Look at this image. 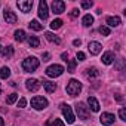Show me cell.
Wrapping results in <instances>:
<instances>
[{
    "mask_svg": "<svg viewBox=\"0 0 126 126\" xmlns=\"http://www.w3.org/2000/svg\"><path fill=\"white\" fill-rule=\"evenodd\" d=\"M39 65H40V62H39V59H37L36 56L25 58V59L22 61V64H21V67H22V70H24L25 73H34V71L39 68Z\"/></svg>",
    "mask_w": 126,
    "mask_h": 126,
    "instance_id": "1",
    "label": "cell"
},
{
    "mask_svg": "<svg viewBox=\"0 0 126 126\" xmlns=\"http://www.w3.org/2000/svg\"><path fill=\"white\" fill-rule=\"evenodd\" d=\"M65 91H67V94H68L70 96H76V95H79V94L82 92V83H80L79 80H76V79H71V80L67 83Z\"/></svg>",
    "mask_w": 126,
    "mask_h": 126,
    "instance_id": "2",
    "label": "cell"
},
{
    "mask_svg": "<svg viewBox=\"0 0 126 126\" xmlns=\"http://www.w3.org/2000/svg\"><path fill=\"white\" fill-rule=\"evenodd\" d=\"M64 67L62 65H58V64H53V65H49L46 68V76L47 77H59L62 73H64Z\"/></svg>",
    "mask_w": 126,
    "mask_h": 126,
    "instance_id": "3",
    "label": "cell"
},
{
    "mask_svg": "<svg viewBox=\"0 0 126 126\" xmlns=\"http://www.w3.org/2000/svg\"><path fill=\"white\" fill-rule=\"evenodd\" d=\"M61 111H62V114H64L67 123H74L76 117H74V113H73V110H71V107L68 104H61Z\"/></svg>",
    "mask_w": 126,
    "mask_h": 126,
    "instance_id": "4",
    "label": "cell"
},
{
    "mask_svg": "<svg viewBox=\"0 0 126 126\" xmlns=\"http://www.w3.org/2000/svg\"><path fill=\"white\" fill-rule=\"evenodd\" d=\"M47 99L46 98H43V96H34L33 99H31V107L34 108V110H45L46 107H47Z\"/></svg>",
    "mask_w": 126,
    "mask_h": 126,
    "instance_id": "5",
    "label": "cell"
},
{
    "mask_svg": "<svg viewBox=\"0 0 126 126\" xmlns=\"http://www.w3.org/2000/svg\"><path fill=\"white\" fill-rule=\"evenodd\" d=\"M76 111H77L79 119H82V120H88L89 119V110H88V107L83 102H79L76 105Z\"/></svg>",
    "mask_w": 126,
    "mask_h": 126,
    "instance_id": "6",
    "label": "cell"
},
{
    "mask_svg": "<svg viewBox=\"0 0 126 126\" xmlns=\"http://www.w3.org/2000/svg\"><path fill=\"white\" fill-rule=\"evenodd\" d=\"M99 122H101L102 126H111L114 123V114H111V113H102L99 116Z\"/></svg>",
    "mask_w": 126,
    "mask_h": 126,
    "instance_id": "7",
    "label": "cell"
},
{
    "mask_svg": "<svg viewBox=\"0 0 126 126\" xmlns=\"http://www.w3.org/2000/svg\"><path fill=\"white\" fill-rule=\"evenodd\" d=\"M16 6L19 8L21 12L28 14L31 11V8H33V0H19V2L16 3Z\"/></svg>",
    "mask_w": 126,
    "mask_h": 126,
    "instance_id": "8",
    "label": "cell"
},
{
    "mask_svg": "<svg viewBox=\"0 0 126 126\" xmlns=\"http://www.w3.org/2000/svg\"><path fill=\"white\" fill-rule=\"evenodd\" d=\"M64 11H65V3L62 2V0H53V3H52V12L56 14V15H61Z\"/></svg>",
    "mask_w": 126,
    "mask_h": 126,
    "instance_id": "9",
    "label": "cell"
},
{
    "mask_svg": "<svg viewBox=\"0 0 126 126\" xmlns=\"http://www.w3.org/2000/svg\"><path fill=\"white\" fill-rule=\"evenodd\" d=\"M49 16V11H47V3L45 2V0H42V2L39 3V18L40 19H47Z\"/></svg>",
    "mask_w": 126,
    "mask_h": 126,
    "instance_id": "10",
    "label": "cell"
},
{
    "mask_svg": "<svg viewBox=\"0 0 126 126\" xmlns=\"http://www.w3.org/2000/svg\"><path fill=\"white\" fill-rule=\"evenodd\" d=\"M25 86H27V89H28L30 92H37L42 85H40V82L36 80V79H28V80L25 82Z\"/></svg>",
    "mask_w": 126,
    "mask_h": 126,
    "instance_id": "11",
    "label": "cell"
},
{
    "mask_svg": "<svg viewBox=\"0 0 126 126\" xmlns=\"http://www.w3.org/2000/svg\"><path fill=\"white\" fill-rule=\"evenodd\" d=\"M88 49H89L91 55H98V53L102 50V46H101L99 42H91V43L88 45Z\"/></svg>",
    "mask_w": 126,
    "mask_h": 126,
    "instance_id": "12",
    "label": "cell"
},
{
    "mask_svg": "<svg viewBox=\"0 0 126 126\" xmlns=\"http://www.w3.org/2000/svg\"><path fill=\"white\" fill-rule=\"evenodd\" d=\"M3 16H5V21H6L8 24H16V21H18L16 15H15L11 9H6L5 14H3Z\"/></svg>",
    "mask_w": 126,
    "mask_h": 126,
    "instance_id": "13",
    "label": "cell"
},
{
    "mask_svg": "<svg viewBox=\"0 0 126 126\" xmlns=\"http://www.w3.org/2000/svg\"><path fill=\"white\" fill-rule=\"evenodd\" d=\"M101 61H102V64H105V65L113 64V61H114V53H113V52H105V53L102 55Z\"/></svg>",
    "mask_w": 126,
    "mask_h": 126,
    "instance_id": "14",
    "label": "cell"
},
{
    "mask_svg": "<svg viewBox=\"0 0 126 126\" xmlns=\"http://www.w3.org/2000/svg\"><path fill=\"white\" fill-rule=\"evenodd\" d=\"M88 104H89V107H91V110H92L94 113H98V111H99V102L96 101V98L89 96V98H88Z\"/></svg>",
    "mask_w": 126,
    "mask_h": 126,
    "instance_id": "15",
    "label": "cell"
},
{
    "mask_svg": "<svg viewBox=\"0 0 126 126\" xmlns=\"http://www.w3.org/2000/svg\"><path fill=\"white\" fill-rule=\"evenodd\" d=\"M43 88L46 89L47 94H52V92L56 91V83H53V82H47V80H43Z\"/></svg>",
    "mask_w": 126,
    "mask_h": 126,
    "instance_id": "16",
    "label": "cell"
},
{
    "mask_svg": "<svg viewBox=\"0 0 126 126\" xmlns=\"http://www.w3.org/2000/svg\"><path fill=\"white\" fill-rule=\"evenodd\" d=\"M45 36H46V39H47V40H49L50 43H55V45H61V39H59L58 36H55L53 33L47 31V33H46Z\"/></svg>",
    "mask_w": 126,
    "mask_h": 126,
    "instance_id": "17",
    "label": "cell"
},
{
    "mask_svg": "<svg viewBox=\"0 0 126 126\" xmlns=\"http://www.w3.org/2000/svg\"><path fill=\"white\" fill-rule=\"evenodd\" d=\"M85 74H86V77H88V79H95V77H98V76H99V71H98V68L92 67V68H88Z\"/></svg>",
    "mask_w": 126,
    "mask_h": 126,
    "instance_id": "18",
    "label": "cell"
},
{
    "mask_svg": "<svg viewBox=\"0 0 126 126\" xmlns=\"http://www.w3.org/2000/svg\"><path fill=\"white\" fill-rule=\"evenodd\" d=\"M28 27H30V30H34V31H40V30H43V25H42V24H40L37 19H33V21H30Z\"/></svg>",
    "mask_w": 126,
    "mask_h": 126,
    "instance_id": "19",
    "label": "cell"
},
{
    "mask_svg": "<svg viewBox=\"0 0 126 126\" xmlns=\"http://www.w3.org/2000/svg\"><path fill=\"white\" fill-rule=\"evenodd\" d=\"M2 55L5 56V58H8V59H11L12 56H14V46H6V47H3V52H2Z\"/></svg>",
    "mask_w": 126,
    "mask_h": 126,
    "instance_id": "20",
    "label": "cell"
},
{
    "mask_svg": "<svg viewBox=\"0 0 126 126\" xmlns=\"http://www.w3.org/2000/svg\"><path fill=\"white\" fill-rule=\"evenodd\" d=\"M107 24L110 27H117V25H120V18L119 16H108L107 18Z\"/></svg>",
    "mask_w": 126,
    "mask_h": 126,
    "instance_id": "21",
    "label": "cell"
},
{
    "mask_svg": "<svg viewBox=\"0 0 126 126\" xmlns=\"http://www.w3.org/2000/svg\"><path fill=\"white\" fill-rule=\"evenodd\" d=\"M28 45H30V47H39V46H40V40H39V37H36V36H30V37H28Z\"/></svg>",
    "mask_w": 126,
    "mask_h": 126,
    "instance_id": "22",
    "label": "cell"
},
{
    "mask_svg": "<svg viewBox=\"0 0 126 126\" xmlns=\"http://www.w3.org/2000/svg\"><path fill=\"white\" fill-rule=\"evenodd\" d=\"M82 24H83V27H91L94 24V16L92 15H85L83 19H82Z\"/></svg>",
    "mask_w": 126,
    "mask_h": 126,
    "instance_id": "23",
    "label": "cell"
},
{
    "mask_svg": "<svg viewBox=\"0 0 126 126\" xmlns=\"http://www.w3.org/2000/svg\"><path fill=\"white\" fill-rule=\"evenodd\" d=\"M14 36H15V40L16 42H24L25 40V31L24 30H16L14 33Z\"/></svg>",
    "mask_w": 126,
    "mask_h": 126,
    "instance_id": "24",
    "label": "cell"
},
{
    "mask_svg": "<svg viewBox=\"0 0 126 126\" xmlns=\"http://www.w3.org/2000/svg\"><path fill=\"white\" fill-rule=\"evenodd\" d=\"M62 24H64V22H62V19H53L52 22H50V28L52 30H58V28H61L62 27Z\"/></svg>",
    "mask_w": 126,
    "mask_h": 126,
    "instance_id": "25",
    "label": "cell"
},
{
    "mask_svg": "<svg viewBox=\"0 0 126 126\" xmlns=\"http://www.w3.org/2000/svg\"><path fill=\"white\" fill-rule=\"evenodd\" d=\"M67 62H68V68H67V71H68V73H74L76 65H77V61H76V59H68Z\"/></svg>",
    "mask_w": 126,
    "mask_h": 126,
    "instance_id": "26",
    "label": "cell"
},
{
    "mask_svg": "<svg viewBox=\"0 0 126 126\" xmlns=\"http://www.w3.org/2000/svg\"><path fill=\"white\" fill-rule=\"evenodd\" d=\"M9 76H11L9 67H2V68H0V77H2V79H8Z\"/></svg>",
    "mask_w": 126,
    "mask_h": 126,
    "instance_id": "27",
    "label": "cell"
},
{
    "mask_svg": "<svg viewBox=\"0 0 126 126\" xmlns=\"http://www.w3.org/2000/svg\"><path fill=\"white\" fill-rule=\"evenodd\" d=\"M16 99H18V94H11V95H9V96L6 98V102H8V104L11 105V104H14V102L16 101Z\"/></svg>",
    "mask_w": 126,
    "mask_h": 126,
    "instance_id": "28",
    "label": "cell"
},
{
    "mask_svg": "<svg viewBox=\"0 0 126 126\" xmlns=\"http://www.w3.org/2000/svg\"><path fill=\"white\" fill-rule=\"evenodd\" d=\"M46 126H65V125H64V122H62V120L55 119L52 123H46Z\"/></svg>",
    "mask_w": 126,
    "mask_h": 126,
    "instance_id": "29",
    "label": "cell"
},
{
    "mask_svg": "<svg viewBox=\"0 0 126 126\" xmlns=\"http://www.w3.org/2000/svg\"><path fill=\"white\" fill-rule=\"evenodd\" d=\"M99 33H101L102 36H110V28L105 27V25H101V27H99Z\"/></svg>",
    "mask_w": 126,
    "mask_h": 126,
    "instance_id": "30",
    "label": "cell"
},
{
    "mask_svg": "<svg viewBox=\"0 0 126 126\" xmlns=\"http://www.w3.org/2000/svg\"><path fill=\"white\" fill-rule=\"evenodd\" d=\"M119 117H120L123 122L126 120V110H125V108H120V110H119Z\"/></svg>",
    "mask_w": 126,
    "mask_h": 126,
    "instance_id": "31",
    "label": "cell"
},
{
    "mask_svg": "<svg viewBox=\"0 0 126 126\" xmlns=\"http://www.w3.org/2000/svg\"><path fill=\"white\" fill-rule=\"evenodd\" d=\"M123 67H125V59L120 58L119 62H117V65H116V68H117V70H123Z\"/></svg>",
    "mask_w": 126,
    "mask_h": 126,
    "instance_id": "32",
    "label": "cell"
},
{
    "mask_svg": "<svg viewBox=\"0 0 126 126\" xmlns=\"http://www.w3.org/2000/svg\"><path fill=\"white\" fill-rule=\"evenodd\" d=\"M27 105V99L25 98H19V101H18V107L19 108H24Z\"/></svg>",
    "mask_w": 126,
    "mask_h": 126,
    "instance_id": "33",
    "label": "cell"
},
{
    "mask_svg": "<svg viewBox=\"0 0 126 126\" xmlns=\"http://www.w3.org/2000/svg\"><path fill=\"white\" fill-rule=\"evenodd\" d=\"M92 5H94L92 2H83V3H82V8H83V9H89Z\"/></svg>",
    "mask_w": 126,
    "mask_h": 126,
    "instance_id": "34",
    "label": "cell"
},
{
    "mask_svg": "<svg viewBox=\"0 0 126 126\" xmlns=\"http://www.w3.org/2000/svg\"><path fill=\"white\" fill-rule=\"evenodd\" d=\"M85 58H86V55L83 52H77V59L79 61H85Z\"/></svg>",
    "mask_w": 126,
    "mask_h": 126,
    "instance_id": "35",
    "label": "cell"
},
{
    "mask_svg": "<svg viewBox=\"0 0 126 126\" xmlns=\"http://www.w3.org/2000/svg\"><path fill=\"white\" fill-rule=\"evenodd\" d=\"M70 15H71V18H76V16H79V9H73V11L70 12Z\"/></svg>",
    "mask_w": 126,
    "mask_h": 126,
    "instance_id": "36",
    "label": "cell"
},
{
    "mask_svg": "<svg viewBox=\"0 0 126 126\" xmlns=\"http://www.w3.org/2000/svg\"><path fill=\"white\" fill-rule=\"evenodd\" d=\"M114 98H116V101H117V102H123V96H122L120 94H116V95H114Z\"/></svg>",
    "mask_w": 126,
    "mask_h": 126,
    "instance_id": "37",
    "label": "cell"
},
{
    "mask_svg": "<svg viewBox=\"0 0 126 126\" xmlns=\"http://www.w3.org/2000/svg\"><path fill=\"white\" fill-rule=\"evenodd\" d=\"M49 58H50V55H49L47 52H45V53H43V61H49Z\"/></svg>",
    "mask_w": 126,
    "mask_h": 126,
    "instance_id": "38",
    "label": "cell"
},
{
    "mask_svg": "<svg viewBox=\"0 0 126 126\" xmlns=\"http://www.w3.org/2000/svg\"><path fill=\"white\" fill-rule=\"evenodd\" d=\"M61 58H62V59H64V61L67 62V61H68V53H65V52H64V53L61 55Z\"/></svg>",
    "mask_w": 126,
    "mask_h": 126,
    "instance_id": "39",
    "label": "cell"
},
{
    "mask_svg": "<svg viewBox=\"0 0 126 126\" xmlns=\"http://www.w3.org/2000/svg\"><path fill=\"white\" fill-rule=\"evenodd\" d=\"M73 45H74V46H80V45H82V40H79V39H76V40L73 42Z\"/></svg>",
    "mask_w": 126,
    "mask_h": 126,
    "instance_id": "40",
    "label": "cell"
},
{
    "mask_svg": "<svg viewBox=\"0 0 126 126\" xmlns=\"http://www.w3.org/2000/svg\"><path fill=\"white\" fill-rule=\"evenodd\" d=\"M0 126H5V122H3V119L0 117Z\"/></svg>",
    "mask_w": 126,
    "mask_h": 126,
    "instance_id": "41",
    "label": "cell"
},
{
    "mask_svg": "<svg viewBox=\"0 0 126 126\" xmlns=\"http://www.w3.org/2000/svg\"><path fill=\"white\" fill-rule=\"evenodd\" d=\"M2 52H3V47H2V45H0V55H2Z\"/></svg>",
    "mask_w": 126,
    "mask_h": 126,
    "instance_id": "42",
    "label": "cell"
},
{
    "mask_svg": "<svg viewBox=\"0 0 126 126\" xmlns=\"http://www.w3.org/2000/svg\"><path fill=\"white\" fill-rule=\"evenodd\" d=\"M0 94H2V86H0Z\"/></svg>",
    "mask_w": 126,
    "mask_h": 126,
    "instance_id": "43",
    "label": "cell"
}]
</instances>
